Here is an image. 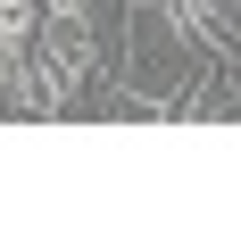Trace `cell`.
Wrapping results in <instances>:
<instances>
[{"mask_svg": "<svg viewBox=\"0 0 241 249\" xmlns=\"http://www.w3.org/2000/svg\"><path fill=\"white\" fill-rule=\"evenodd\" d=\"M34 34H42V0H0V67L25 58Z\"/></svg>", "mask_w": 241, "mask_h": 249, "instance_id": "cell-2", "label": "cell"}, {"mask_svg": "<svg viewBox=\"0 0 241 249\" xmlns=\"http://www.w3.org/2000/svg\"><path fill=\"white\" fill-rule=\"evenodd\" d=\"M150 9H158V17L175 25V42L200 50V58H233V42H241L233 0H150Z\"/></svg>", "mask_w": 241, "mask_h": 249, "instance_id": "cell-1", "label": "cell"}]
</instances>
